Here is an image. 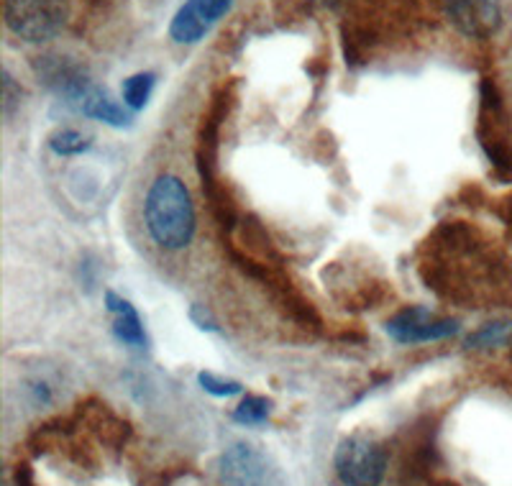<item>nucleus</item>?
<instances>
[{
    "mask_svg": "<svg viewBox=\"0 0 512 486\" xmlns=\"http://www.w3.org/2000/svg\"><path fill=\"white\" fill-rule=\"evenodd\" d=\"M512 343V323H489L482 330H477L474 336H469L466 346L469 348H495V346H510Z\"/></svg>",
    "mask_w": 512,
    "mask_h": 486,
    "instance_id": "ddd939ff",
    "label": "nucleus"
},
{
    "mask_svg": "<svg viewBox=\"0 0 512 486\" xmlns=\"http://www.w3.org/2000/svg\"><path fill=\"white\" fill-rule=\"evenodd\" d=\"M6 26L18 39L41 44L64 29L70 6L67 0H6Z\"/></svg>",
    "mask_w": 512,
    "mask_h": 486,
    "instance_id": "f03ea898",
    "label": "nucleus"
},
{
    "mask_svg": "<svg viewBox=\"0 0 512 486\" xmlns=\"http://www.w3.org/2000/svg\"><path fill=\"white\" fill-rule=\"evenodd\" d=\"M269 412H272V402L259 394H249L241 400V405L233 410V420L241 425H262L267 423Z\"/></svg>",
    "mask_w": 512,
    "mask_h": 486,
    "instance_id": "f8f14e48",
    "label": "nucleus"
},
{
    "mask_svg": "<svg viewBox=\"0 0 512 486\" xmlns=\"http://www.w3.org/2000/svg\"><path fill=\"white\" fill-rule=\"evenodd\" d=\"M192 3H195V8L203 13V18L210 26L216 24V21H221V18L231 11V0H192Z\"/></svg>",
    "mask_w": 512,
    "mask_h": 486,
    "instance_id": "2eb2a0df",
    "label": "nucleus"
},
{
    "mask_svg": "<svg viewBox=\"0 0 512 486\" xmlns=\"http://www.w3.org/2000/svg\"><path fill=\"white\" fill-rule=\"evenodd\" d=\"M49 149L59 157H77V154H85L90 149V139L75 128H59L49 136Z\"/></svg>",
    "mask_w": 512,
    "mask_h": 486,
    "instance_id": "9b49d317",
    "label": "nucleus"
},
{
    "mask_svg": "<svg viewBox=\"0 0 512 486\" xmlns=\"http://www.w3.org/2000/svg\"><path fill=\"white\" fill-rule=\"evenodd\" d=\"M267 466L262 453L249 443H233L218 461L221 486H262Z\"/></svg>",
    "mask_w": 512,
    "mask_h": 486,
    "instance_id": "423d86ee",
    "label": "nucleus"
},
{
    "mask_svg": "<svg viewBox=\"0 0 512 486\" xmlns=\"http://www.w3.org/2000/svg\"><path fill=\"white\" fill-rule=\"evenodd\" d=\"M105 302H108V310L113 313V333L121 343L134 348H144L146 346V333L144 325H141L139 313L134 310V305L123 297H118L116 292H108L105 295Z\"/></svg>",
    "mask_w": 512,
    "mask_h": 486,
    "instance_id": "6e6552de",
    "label": "nucleus"
},
{
    "mask_svg": "<svg viewBox=\"0 0 512 486\" xmlns=\"http://www.w3.org/2000/svg\"><path fill=\"white\" fill-rule=\"evenodd\" d=\"M144 218L149 236L167 251L185 249L195 236V205L185 182L162 174L146 192Z\"/></svg>",
    "mask_w": 512,
    "mask_h": 486,
    "instance_id": "f257e3e1",
    "label": "nucleus"
},
{
    "mask_svg": "<svg viewBox=\"0 0 512 486\" xmlns=\"http://www.w3.org/2000/svg\"><path fill=\"white\" fill-rule=\"evenodd\" d=\"M21 103V87L13 82V77L8 72H3V113L8 118L13 116V108Z\"/></svg>",
    "mask_w": 512,
    "mask_h": 486,
    "instance_id": "dca6fc26",
    "label": "nucleus"
},
{
    "mask_svg": "<svg viewBox=\"0 0 512 486\" xmlns=\"http://www.w3.org/2000/svg\"><path fill=\"white\" fill-rule=\"evenodd\" d=\"M336 474L344 486H379L387 476V451L377 438L349 435L336 448Z\"/></svg>",
    "mask_w": 512,
    "mask_h": 486,
    "instance_id": "7ed1b4c3",
    "label": "nucleus"
},
{
    "mask_svg": "<svg viewBox=\"0 0 512 486\" xmlns=\"http://www.w3.org/2000/svg\"><path fill=\"white\" fill-rule=\"evenodd\" d=\"M448 21L469 39H489L502 26L500 0H441Z\"/></svg>",
    "mask_w": 512,
    "mask_h": 486,
    "instance_id": "20e7f679",
    "label": "nucleus"
},
{
    "mask_svg": "<svg viewBox=\"0 0 512 486\" xmlns=\"http://www.w3.org/2000/svg\"><path fill=\"white\" fill-rule=\"evenodd\" d=\"M154 85H157V75L154 72H139V75H131L128 80H123V103L131 110H141L154 93Z\"/></svg>",
    "mask_w": 512,
    "mask_h": 486,
    "instance_id": "9d476101",
    "label": "nucleus"
},
{
    "mask_svg": "<svg viewBox=\"0 0 512 486\" xmlns=\"http://www.w3.org/2000/svg\"><path fill=\"white\" fill-rule=\"evenodd\" d=\"M67 105H72L75 110H80L82 116L93 118V121L108 123L113 128H126L131 126V116H128L126 110L111 98L108 90L95 85L93 80H88L85 85H80L70 98L64 100Z\"/></svg>",
    "mask_w": 512,
    "mask_h": 486,
    "instance_id": "0eeeda50",
    "label": "nucleus"
},
{
    "mask_svg": "<svg viewBox=\"0 0 512 486\" xmlns=\"http://www.w3.org/2000/svg\"><path fill=\"white\" fill-rule=\"evenodd\" d=\"M384 330L397 343H428L454 336L456 330H459V323L456 320L436 318L425 307H408V310L397 313L390 323L384 325Z\"/></svg>",
    "mask_w": 512,
    "mask_h": 486,
    "instance_id": "39448f33",
    "label": "nucleus"
},
{
    "mask_svg": "<svg viewBox=\"0 0 512 486\" xmlns=\"http://www.w3.org/2000/svg\"><path fill=\"white\" fill-rule=\"evenodd\" d=\"M200 387L205 389L208 394L213 397H233V394L241 392V384L239 382H231V379H221L216 374H210V371H203L198 377Z\"/></svg>",
    "mask_w": 512,
    "mask_h": 486,
    "instance_id": "4468645a",
    "label": "nucleus"
},
{
    "mask_svg": "<svg viewBox=\"0 0 512 486\" xmlns=\"http://www.w3.org/2000/svg\"><path fill=\"white\" fill-rule=\"evenodd\" d=\"M208 31L210 24L203 18V13L195 8L192 0H187L185 6L177 11V16L172 18V26H169V36L177 44H198L200 39H205Z\"/></svg>",
    "mask_w": 512,
    "mask_h": 486,
    "instance_id": "1a4fd4ad",
    "label": "nucleus"
}]
</instances>
